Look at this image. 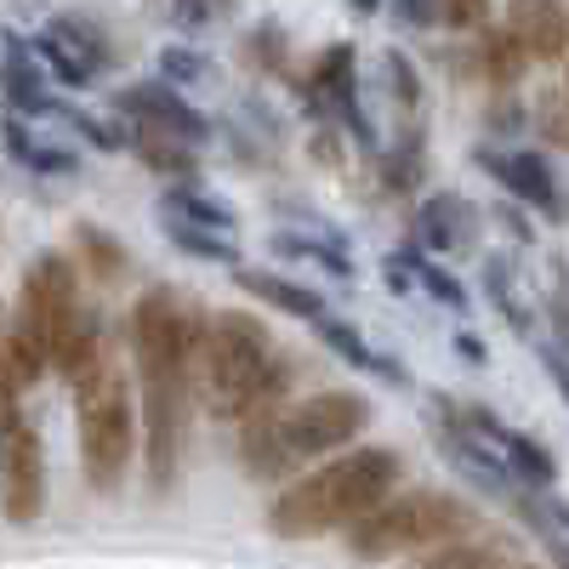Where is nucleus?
I'll use <instances>...</instances> for the list:
<instances>
[{"instance_id": "f257e3e1", "label": "nucleus", "mask_w": 569, "mask_h": 569, "mask_svg": "<svg viewBox=\"0 0 569 569\" xmlns=\"http://www.w3.org/2000/svg\"><path fill=\"white\" fill-rule=\"evenodd\" d=\"M206 308L177 291L149 284L131 302V359H137V450L149 490L166 496L182 467L188 410H194V365H200Z\"/></svg>"}, {"instance_id": "f03ea898", "label": "nucleus", "mask_w": 569, "mask_h": 569, "mask_svg": "<svg viewBox=\"0 0 569 569\" xmlns=\"http://www.w3.org/2000/svg\"><path fill=\"white\" fill-rule=\"evenodd\" d=\"M405 479V456L388 445H348L313 472L284 479V490L268 501V530L279 541H313V536H337L370 507H382L393 485Z\"/></svg>"}, {"instance_id": "7ed1b4c3", "label": "nucleus", "mask_w": 569, "mask_h": 569, "mask_svg": "<svg viewBox=\"0 0 569 569\" xmlns=\"http://www.w3.org/2000/svg\"><path fill=\"white\" fill-rule=\"evenodd\" d=\"M370 421H376V405L365 393L325 388L313 399H297V405H279L268 416L240 421V467L251 479L284 485V479H297L308 461L337 456L353 439H365Z\"/></svg>"}, {"instance_id": "20e7f679", "label": "nucleus", "mask_w": 569, "mask_h": 569, "mask_svg": "<svg viewBox=\"0 0 569 569\" xmlns=\"http://www.w3.org/2000/svg\"><path fill=\"white\" fill-rule=\"evenodd\" d=\"M472 530H485V518L472 501L450 496V490H393L382 507H370L359 525H348V552L359 563H393L405 552H427V547H445L461 541Z\"/></svg>"}, {"instance_id": "39448f33", "label": "nucleus", "mask_w": 569, "mask_h": 569, "mask_svg": "<svg viewBox=\"0 0 569 569\" xmlns=\"http://www.w3.org/2000/svg\"><path fill=\"white\" fill-rule=\"evenodd\" d=\"M273 353H279V342H273V330L257 313H246V308L206 313L200 365H194V399L206 405V416L211 421H240L246 399L262 382V370H268Z\"/></svg>"}, {"instance_id": "423d86ee", "label": "nucleus", "mask_w": 569, "mask_h": 569, "mask_svg": "<svg viewBox=\"0 0 569 569\" xmlns=\"http://www.w3.org/2000/svg\"><path fill=\"white\" fill-rule=\"evenodd\" d=\"M74 427H80V467L98 496H114L137 456V393L114 353L74 382Z\"/></svg>"}, {"instance_id": "0eeeda50", "label": "nucleus", "mask_w": 569, "mask_h": 569, "mask_svg": "<svg viewBox=\"0 0 569 569\" xmlns=\"http://www.w3.org/2000/svg\"><path fill=\"white\" fill-rule=\"evenodd\" d=\"M74 308H80V268H74V257L40 251V257L23 268L12 319H18L23 330H34V337L46 342V353H52V342L63 337V325L74 319Z\"/></svg>"}, {"instance_id": "6e6552de", "label": "nucleus", "mask_w": 569, "mask_h": 569, "mask_svg": "<svg viewBox=\"0 0 569 569\" xmlns=\"http://www.w3.org/2000/svg\"><path fill=\"white\" fill-rule=\"evenodd\" d=\"M0 512L7 525H34L46 512V445L23 416L0 433Z\"/></svg>"}, {"instance_id": "1a4fd4ad", "label": "nucleus", "mask_w": 569, "mask_h": 569, "mask_svg": "<svg viewBox=\"0 0 569 569\" xmlns=\"http://www.w3.org/2000/svg\"><path fill=\"white\" fill-rule=\"evenodd\" d=\"M114 109H120L131 126L166 131V137L188 142V149H200V142L217 131V126H211V114H200V109L188 103L177 86H166V80H137V86L114 91Z\"/></svg>"}, {"instance_id": "9d476101", "label": "nucleus", "mask_w": 569, "mask_h": 569, "mask_svg": "<svg viewBox=\"0 0 569 569\" xmlns=\"http://www.w3.org/2000/svg\"><path fill=\"white\" fill-rule=\"evenodd\" d=\"M472 166L490 171L512 206H530L541 211L547 222H563V194H558V177H552V160L547 154H496V149H472Z\"/></svg>"}, {"instance_id": "9b49d317", "label": "nucleus", "mask_w": 569, "mask_h": 569, "mask_svg": "<svg viewBox=\"0 0 569 569\" xmlns=\"http://www.w3.org/2000/svg\"><path fill=\"white\" fill-rule=\"evenodd\" d=\"M479 206L461 200V194H427L421 211H416V233L427 251L439 257H467L472 246H479Z\"/></svg>"}, {"instance_id": "f8f14e48", "label": "nucleus", "mask_w": 569, "mask_h": 569, "mask_svg": "<svg viewBox=\"0 0 569 569\" xmlns=\"http://www.w3.org/2000/svg\"><path fill=\"white\" fill-rule=\"evenodd\" d=\"M507 29L525 46L530 63H563V52H569V18H563L558 0H512Z\"/></svg>"}, {"instance_id": "ddd939ff", "label": "nucleus", "mask_w": 569, "mask_h": 569, "mask_svg": "<svg viewBox=\"0 0 569 569\" xmlns=\"http://www.w3.org/2000/svg\"><path fill=\"white\" fill-rule=\"evenodd\" d=\"M308 325L319 330V342L337 353V359H348L353 370L376 376V382H393V388H416L410 365L393 359V353H376V348L365 342V330H359V325H348V319H337V313H319V319H308Z\"/></svg>"}, {"instance_id": "4468645a", "label": "nucleus", "mask_w": 569, "mask_h": 569, "mask_svg": "<svg viewBox=\"0 0 569 569\" xmlns=\"http://www.w3.org/2000/svg\"><path fill=\"white\" fill-rule=\"evenodd\" d=\"M109 353H114V348L103 342V313L80 302V308H74V319L63 325V337L52 342V370H58L63 382L74 388L80 376H91V370H98Z\"/></svg>"}, {"instance_id": "2eb2a0df", "label": "nucleus", "mask_w": 569, "mask_h": 569, "mask_svg": "<svg viewBox=\"0 0 569 569\" xmlns=\"http://www.w3.org/2000/svg\"><path fill=\"white\" fill-rule=\"evenodd\" d=\"M485 297L496 302V313L507 319L512 337H536V302L525 291V273L507 251H485Z\"/></svg>"}, {"instance_id": "dca6fc26", "label": "nucleus", "mask_w": 569, "mask_h": 569, "mask_svg": "<svg viewBox=\"0 0 569 569\" xmlns=\"http://www.w3.org/2000/svg\"><path fill=\"white\" fill-rule=\"evenodd\" d=\"M233 284H240L246 297L268 302L273 313H291V319H319V313H325V297H319V291H308V284L284 279V273H273V268H246V262H233Z\"/></svg>"}, {"instance_id": "f3484780", "label": "nucleus", "mask_w": 569, "mask_h": 569, "mask_svg": "<svg viewBox=\"0 0 569 569\" xmlns=\"http://www.w3.org/2000/svg\"><path fill=\"white\" fill-rule=\"evenodd\" d=\"M120 142H126V149H131L142 166H149L154 177H171V182H194V177H200V154L188 149V142L166 137V131L126 126V131H120Z\"/></svg>"}, {"instance_id": "a211bd4d", "label": "nucleus", "mask_w": 569, "mask_h": 569, "mask_svg": "<svg viewBox=\"0 0 569 569\" xmlns=\"http://www.w3.org/2000/svg\"><path fill=\"white\" fill-rule=\"evenodd\" d=\"M0 98H7L12 114H58L63 103L46 91V74L34 69V58L23 52V46H12L7 69H0Z\"/></svg>"}, {"instance_id": "6ab92c4d", "label": "nucleus", "mask_w": 569, "mask_h": 569, "mask_svg": "<svg viewBox=\"0 0 569 569\" xmlns=\"http://www.w3.org/2000/svg\"><path fill=\"white\" fill-rule=\"evenodd\" d=\"M74 268L91 273L98 284H114V279L131 268V251H126L120 233H109V228H98V222H74Z\"/></svg>"}, {"instance_id": "aec40b11", "label": "nucleus", "mask_w": 569, "mask_h": 569, "mask_svg": "<svg viewBox=\"0 0 569 569\" xmlns=\"http://www.w3.org/2000/svg\"><path fill=\"white\" fill-rule=\"evenodd\" d=\"M0 137H7V154L34 171V177H74L80 171V154L74 149H58V142H40L34 131H23V120H7L0 126Z\"/></svg>"}, {"instance_id": "412c9836", "label": "nucleus", "mask_w": 569, "mask_h": 569, "mask_svg": "<svg viewBox=\"0 0 569 569\" xmlns=\"http://www.w3.org/2000/svg\"><path fill=\"white\" fill-rule=\"evenodd\" d=\"M512 507H518V518H525V525L536 530V541L547 547V558H552V569H563V525H569V518H563V501L552 496V490H512L507 496Z\"/></svg>"}, {"instance_id": "4be33fe9", "label": "nucleus", "mask_w": 569, "mask_h": 569, "mask_svg": "<svg viewBox=\"0 0 569 569\" xmlns=\"http://www.w3.org/2000/svg\"><path fill=\"white\" fill-rule=\"evenodd\" d=\"M160 228H166V240H171L182 257L222 262V268H233V262H240V240H233V233H222V228H206V222H182V217H171V211H160Z\"/></svg>"}, {"instance_id": "5701e85b", "label": "nucleus", "mask_w": 569, "mask_h": 569, "mask_svg": "<svg viewBox=\"0 0 569 569\" xmlns=\"http://www.w3.org/2000/svg\"><path fill=\"white\" fill-rule=\"evenodd\" d=\"M160 211H171V217H182V222L222 228V233H233V222H240V211H233L222 194H206V188H194V182H177L171 194L160 200Z\"/></svg>"}, {"instance_id": "b1692460", "label": "nucleus", "mask_w": 569, "mask_h": 569, "mask_svg": "<svg viewBox=\"0 0 569 569\" xmlns=\"http://www.w3.org/2000/svg\"><path fill=\"white\" fill-rule=\"evenodd\" d=\"M525 69H530V58H525V46L512 40V29H479V74L485 80H496V86H518L525 80Z\"/></svg>"}, {"instance_id": "393cba45", "label": "nucleus", "mask_w": 569, "mask_h": 569, "mask_svg": "<svg viewBox=\"0 0 569 569\" xmlns=\"http://www.w3.org/2000/svg\"><path fill=\"white\" fill-rule=\"evenodd\" d=\"M507 563H512L507 541H472V536H461V541H445V547H427V558L416 569H507Z\"/></svg>"}, {"instance_id": "a878e982", "label": "nucleus", "mask_w": 569, "mask_h": 569, "mask_svg": "<svg viewBox=\"0 0 569 569\" xmlns=\"http://www.w3.org/2000/svg\"><path fill=\"white\" fill-rule=\"evenodd\" d=\"M376 171H382V188H393V194H416L421 177H427V149H421V131L410 126V131L393 142V149L382 154V166H376Z\"/></svg>"}, {"instance_id": "bb28decb", "label": "nucleus", "mask_w": 569, "mask_h": 569, "mask_svg": "<svg viewBox=\"0 0 569 569\" xmlns=\"http://www.w3.org/2000/svg\"><path fill=\"white\" fill-rule=\"evenodd\" d=\"M46 34H52V40L63 46V52H74V58H80L91 74H98V69L109 63V40H103V29L91 23V18L63 12V18H52V29H46Z\"/></svg>"}, {"instance_id": "cd10ccee", "label": "nucleus", "mask_w": 569, "mask_h": 569, "mask_svg": "<svg viewBox=\"0 0 569 569\" xmlns=\"http://www.w3.org/2000/svg\"><path fill=\"white\" fill-rule=\"evenodd\" d=\"M399 257H405V268H410V284H421V291L433 297L439 308H456V313H461V308H472V302H467V284H461V279H456L450 268L427 262V257H421L416 246H405Z\"/></svg>"}, {"instance_id": "c85d7f7f", "label": "nucleus", "mask_w": 569, "mask_h": 569, "mask_svg": "<svg viewBox=\"0 0 569 569\" xmlns=\"http://www.w3.org/2000/svg\"><path fill=\"white\" fill-rule=\"evenodd\" d=\"M240 63L257 69V74H284V29L279 23H257L240 40Z\"/></svg>"}, {"instance_id": "c756f323", "label": "nucleus", "mask_w": 569, "mask_h": 569, "mask_svg": "<svg viewBox=\"0 0 569 569\" xmlns=\"http://www.w3.org/2000/svg\"><path fill=\"white\" fill-rule=\"evenodd\" d=\"M382 74H388V98H393L405 114H416V109H421V80H416V63H410L405 52H388V58H382Z\"/></svg>"}, {"instance_id": "7c9ffc66", "label": "nucleus", "mask_w": 569, "mask_h": 569, "mask_svg": "<svg viewBox=\"0 0 569 569\" xmlns=\"http://www.w3.org/2000/svg\"><path fill=\"white\" fill-rule=\"evenodd\" d=\"M34 52H40V63H46V69H52V80H63V86H74V91L98 80V74H91L74 52H63V46H58L52 34H40V40H34Z\"/></svg>"}, {"instance_id": "2f4dec72", "label": "nucleus", "mask_w": 569, "mask_h": 569, "mask_svg": "<svg viewBox=\"0 0 569 569\" xmlns=\"http://www.w3.org/2000/svg\"><path fill=\"white\" fill-rule=\"evenodd\" d=\"M206 74H211V63L194 52V46H166V52H160V80L166 86H194Z\"/></svg>"}, {"instance_id": "473e14b6", "label": "nucleus", "mask_w": 569, "mask_h": 569, "mask_svg": "<svg viewBox=\"0 0 569 569\" xmlns=\"http://www.w3.org/2000/svg\"><path fill=\"white\" fill-rule=\"evenodd\" d=\"M439 23L456 34H479L490 23V0H439Z\"/></svg>"}, {"instance_id": "72a5a7b5", "label": "nucleus", "mask_w": 569, "mask_h": 569, "mask_svg": "<svg viewBox=\"0 0 569 569\" xmlns=\"http://www.w3.org/2000/svg\"><path fill=\"white\" fill-rule=\"evenodd\" d=\"M536 131H541V142H547V149H563V91L558 86H547L541 91V98H536Z\"/></svg>"}, {"instance_id": "f704fd0d", "label": "nucleus", "mask_w": 569, "mask_h": 569, "mask_svg": "<svg viewBox=\"0 0 569 569\" xmlns=\"http://www.w3.org/2000/svg\"><path fill=\"white\" fill-rule=\"evenodd\" d=\"M58 114H63V120L91 142V149H103V154H109V149H120V126H103L98 114H80V109H58Z\"/></svg>"}, {"instance_id": "c9c22d12", "label": "nucleus", "mask_w": 569, "mask_h": 569, "mask_svg": "<svg viewBox=\"0 0 569 569\" xmlns=\"http://www.w3.org/2000/svg\"><path fill=\"white\" fill-rule=\"evenodd\" d=\"M171 18L182 29H206L211 18H228V0H171Z\"/></svg>"}, {"instance_id": "e433bc0d", "label": "nucleus", "mask_w": 569, "mask_h": 569, "mask_svg": "<svg viewBox=\"0 0 569 569\" xmlns=\"http://www.w3.org/2000/svg\"><path fill=\"white\" fill-rule=\"evenodd\" d=\"M308 149H313V160H319L325 171H342V160H348V149H342V137H337V126H319V131H313V142H308Z\"/></svg>"}, {"instance_id": "4c0bfd02", "label": "nucleus", "mask_w": 569, "mask_h": 569, "mask_svg": "<svg viewBox=\"0 0 569 569\" xmlns=\"http://www.w3.org/2000/svg\"><path fill=\"white\" fill-rule=\"evenodd\" d=\"M393 12H399L410 29H433V23H439V0H393Z\"/></svg>"}, {"instance_id": "58836bf2", "label": "nucleus", "mask_w": 569, "mask_h": 569, "mask_svg": "<svg viewBox=\"0 0 569 569\" xmlns=\"http://www.w3.org/2000/svg\"><path fill=\"white\" fill-rule=\"evenodd\" d=\"M490 217L512 233L518 246H530V240H536V222H530V217H518V206H490Z\"/></svg>"}, {"instance_id": "ea45409f", "label": "nucleus", "mask_w": 569, "mask_h": 569, "mask_svg": "<svg viewBox=\"0 0 569 569\" xmlns=\"http://www.w3.org/2000/svg\"><path fill=\"white\" fill-rule=\"evenodd\" d=\"M525 120H530V114L518 109L512 98H501V103L490 109V131H518V126H525Z\"/></svg>"}, {"instance_id": "a19ab883", "label": "nucleus", "mask_w": 569, "mask_h": 569, "mask_svg": "<svg viewBox=\"0 0 569 569\" xmlns=\"http://www.w3.org/2000/svg\"><path fill=\"white\" fill-rule=\"evenodd\" d=\"M456 353H461L467 365H490V348L472 337V330H456Z\"/></svg>"}, {"instance_id": "79ce46f5", "label": "nucleus", "mask_w": 569, "mask_h": 569, "mask_svg": "<svg viewBox=\"0 0 569 569\" xmlns=\"http://www.w3.org/2000/svg\"><path fill=\"white\" fill-rule=\"evenodd\" d=\"M18 416H23V410H18V388L7 382V376H0V433H7Z\"/></svg>"}, {"instance_id": "37998d69", "label": "nucleus", "mask_w": 569, "mask_h": 569, "mask_svg": "<svg viewBox=\"0 0 569 569\" xmlns=\"http://www.w3.org/2000/svg\"><path fill=\"white\" fill-rule=\"evenodd\" d=\"M382 279H388V291H410V268H405V257H399V251L382 262Z\"/></svg>"}, {"instance_id": "c03bdc74", "label": "nucleus", "mask_w": 569, "mask_h": 569, "mask_svg": "<svg viewBox=\"0 0 569 569\" xmlns=\"http://www.w3.org/2000/svg\"><path fill=\"white\" fill-rule=\"evenodd\" d=\"M541 365H547V376H552V382L563 388V353H558V342H547V348H541Z\"/></svg>"}, {"instance_id": "a18cd8bd", "label": "nucleus", "mask_w": 569, "mask_h": 569, "mask_svg": "<svg viewBox=\"0 0 569 569\" xmlns=\"http://www.w3.org/2000/svg\"><path fill=\"white\" fill-rule=\"evenodd\" d=\"M348 7H353L359 18H376V7H382V0H348Z\"/></svg>"}, {"instance_id": "49530a36", "label": "nucleus", "mask_w": 569, "mask_h": 569, "mask_svg": "<svg viewBox=\"0 0 569 569\" xmlns=\"http://www.w3.org/2000/svg\"><path fill=\"white\" fill-rule=\"evenodd\" d=\"M507 569H536V563H507Z\"/></svg>"}, {"instance_id": "de8ad7c7", "label": "nucleus", "mask_w": 569, "mask_h": 569, "mask_svg": "<svg viewBox=\"0 0 569 569\" xmlns=\"http://www.w3.org/2000/svg\"><path fill=\"white\" fill-rule=\"evenodd\" d=\"M0 330H7V313H0Z\"/></svg>"}]
</instances>
